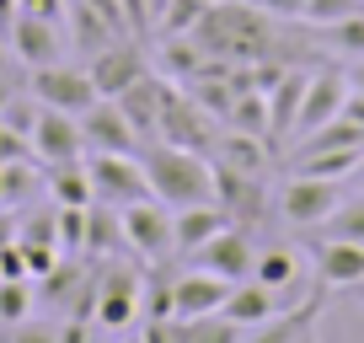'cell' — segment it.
Listing matches in <instances>:
<instances>
[{
	"instance_id": "d6986e66",
	"label": "cell",
	"mask_w": 364,
	"mask_h": 343,
	"mask_svg": "<svg viewBox=\"0 0 364 343\" xmlns=\"http://www.w3.org/2000/svg\"><path fill=\"white\" fill-rule=\"evenodd\" d=\"M80 134H86V150H139L134 124L124 118V107L113 97H97V102L80 113Z\"/></svg>"
},
{
	"instance_id": "8d00e7d4",
	"label": "cell",
	"mask_w": 364,
	"mask_h": 343,
	"mask_svg": "<svg viewBox=\"0 0 364 343\" xmlns=\"http://www.w3.org/2000/svg\"><path fill=\"white\" fill-rule=\"evenodd\" d=\"M139 317H145V322H166V317H177V300H171V279L145 274V300H139Z\"/></svg>"
},
{
	"instance_id": "f1b7e54d",
	"label": "cell",
	"mask_w": 364,
	"mask_h": 343,
	"mask_svg": "<svg viewBox=\"0 0 364 343\" xmlns=\"http://www.w3.org/2000/svg\"><path fill=\"white\" fill-rule=\"evenodd\" d=\"M80 285H86V268H80V263H65V258H59V263L48 268L43 279H38V300H48V306H59V311L70 317V306H75Z\"/></svg>"
},
{
	"instance_id": "74e56055",
	"label": "cell",
	"mask_w": 364,
	"mask_h": 343,
	"mask_svg": "<svg viewBox=\"0 0 364 343\" xmlns=\"http://www.w3.org/2000/svg\"><path fill=\"white\" fill-rule=\"evenodd\" d=\"M364 11V0H306V16H300V27H338L343 16Z\"/></svg>"
},
{
	"instance_id": "52a82bcc",
	"label": "cell",
	"mask_w": 364,
	"mask_h": 343,
	"mask_svg": "<svg viewBox=\"0 0 364 343\" xmlns=\"http://www.w3.org/2000/svg\"><path fill=\"white\" fill-rule=\"evenodd\" d=\"M343 102H348V70L343 65H311L306 97H300V118H295V139H306L321 124H332L343 113Z\"/></svg>"
},
{
	"instance_id": "5b68a950",
	"label": "cell",
	"mask_w": 364,
	"mask_h": 343,
	"mask_svg": "<svg viewBox=\"0 0 364 343\" xmlns=\"http://www.w3.org/2000/svg\"><path fill=\"white\" fill-rule=\"evenodd\" d=\"M27 92L38 97L43 107H59V113H86L91 102H97V80H91V70L86 65H43V70H27Z\"/></svg>"
},
{
	"instance_id": "e0dca14e",
	"label": "cell",
	"mask_w": 364,
	"mask_h": 343,
	"mask_svg": "<svg viewBox=\"0 0 364 343\" xmlns=\"http://www.w3.org/2000/svg\"><path fill=\"white\" fill-rule=\"evenodd\" d=\"M321 300H327V290H321V285H316V290H306L295 306H279L268 322H257V327L247 332V343H300L306 332H316Z\"/></svg>"
},
{
	"instance_id": "30bf717a",
	"label": "cell",
	"mask_w": 364,
	"mask_h": 343,
	"mask_svg": "<svg viewBox=\"0 0 364 343\" xmlns=\"http://www.w3.org/2000/svg\"><path fill=\"white\" fill-rule=\"evenodd\" d=\"M91 80H97V92L102 97H118L129 92L139 75H150V54L139 48V38H113L107 48H97V54L86 59Z\"/></svg>"
},
{
	"instance_id": "6da1fadb",
	"label": "cell",
	"mask_w": 364,
	"mask_h": 343,
	"mask_svg": "<svg viewBox=\"0 0 364 343\" xmlns=\"http://www.w3.org/2000/svg\"><path fill=\"white\" fill-rule=\"evenodd\" d=\"M139 161H145L150 194L166 209H188V204H209V199H215V161L198 156V150L150 139V145L139 150Z\"/></svg>"
},
{
	"instance_id": "603a6c76",
	"label": "cell",
	"mask_w": 364,
	"mask_h": 343,
	"mask_svg": "<svg viewBox=\"0 0 364 343\" xmlns=\"http://www.w3.org/2000/svg\"><path fill=\"white\" fill-rule=\"evenodd\" d=\"M65 27H70V43H75V54H97V48H107L113 38H129L124 27H113L97 6H86V0H70L65 6Z\"/></svg>"
},
{
	"instance_id": "1f68e13d",
	"label": "cell",
	"mask_w": 364,
	"mask_h": 343,
	"mask_svg": "<svg viewBox=\"0 0 364 343\" xmlns=\"http://www.w3.org/2000/svg\"><path fill=\"white\" fill-rule=\"evenodd\" d=\"M316 231H321V236H338V241H364V194L359 199H343Z\"/></svg>"
},
{
	"instance_id": "c3c4849f",
	"label": "cell",
	"mask_w": 364,
	"mask_h": 343,
	"mask_svg": "<svg viewBox=\"0 0 364 343\" xmlns=\"http://www.w3.org/2000/svg\"><path fill=\"white\" fill-rule=\"evenodd\" d=\"M118 343H145V332H124V338H118Z\"/></svg>"
},
{
	"instance_id": "ba28073f",
	"label": "cell",
	"mask_w": 364,
	"mask_h": 343,
	"mask_svg": "<svg viewBox=\"0 0 364 343\" xmlns=\"http://www.w3.org/2000/svg\"><path fill=\"white\" fill-rule=\"evenodd\" d=\"M209 161H215V156H209ZM215 204L225 209L230 226L257 231L273 199H268V183H262V177H247V172H230V167H220V161H215Z\"/></svg>"
},
{
	"instance_id": "f6af8a7d",
	"label": "cell",
	"mask_w": 364,
	"mask_h": 343,
	"mask_svg": "<svg viewBox=\"0 0 364 343\" xmlns=\"http://www.w3.org/2000/svg\"><path fill=\"white\" fill-rule=\"evenodd\" d=\"M11 16H16V0H0V33L11 27Z\"/></svg>"
},
{
	"instance_id": "3957f363",
	"label": "cell",
	"mask_w": 364,
	"mask_h": 343,
	"mask_svg": "<svg viewBox=\"0 0 364 343\" xmlns=\"http://www.w3.org/2000/svg\"><path fill=\"white\" fill-rule=\"evenodd\" d=\"M343 199H348L343 194V177H316V172H295L289 167V177L279 183V194H273V209L284 215V226L316 231Z\"/></svg>"
},
{
	"instance_id": "ab89813d",
	"label": "cell",
	"mask_w": 364,
	"mask_h": 343,
	"mask_svg": "<svg viewBox=\"0 0 364 343\" xmlns=\"http://www.w3.org/2000/svg\"><path fill=\"white\" fill-rule=\"evenodd\" d=\"M6 343H59V322H48V317H22L11 332H6Z\"/></svg>"
},
{
	"instance_id": "83f0119b",
	"label": "cell",
	"mask_w": 364,
	"mask_h": 343,
	"mask_svg": "<svg viewBox=\"0 0 364 343\" xmlns=\"http://www.w3.org/2000/svg\"><path fill=\"white\" fill-rule=\"evenodd\" d=\"M204 48H198V38H161V75L177 80V86H188V80L204 70Z\"/></svg>"
},
{
	"instance_id": "7a4b0ae2",
	"label": "cell",
	"mask_w": 364,
	"mask_h": 343,
	"mask_svg": "<svg viewBox=\"0 0 364 343\" xmlns=\"http://www.w3.org/2000/svg\"><path fill=\"white\" fill-rule=\"evenodd\" d=\"M97 306H91V327L102 332H129L139 322V300H145V274H139L134 263H118V258H107L102 268H97Z\"/></svg>"
},
{
	"instance_id": "ac0fdd59",
	"label": "cell",
	"mask_w": 364,
	"mask_h": 343,
	"mask_svg": "<svg viewBox=\"0 0 364 343\" xmlns=\"http://www.w3.org/2000/svg\"><path fill=\"white\" fill-rule=\"evenodd\" d=\"M230 295V279L209 274V268H188V274H171V300H177V322H193L220 311Z\"/></svg>"
},
{
	"instance_id": "4316f807",
	"label": "cell",
	"mask_w": 364,
	"mask_h": 343,
	"mask_svg": "<svg viewBox=\"0 0 364 343\" xmlns=\"http://www.w3.org/2000/svg\"><path fill=\"white\" fill-rule=\"evenodd\" d=\"M289 167H295V172H316V177H343V183H348L353 172L364 167V145H343V150H300V156H289Z\"/></svg>"
},
{
	"instance_id": "681fc988",
	"label": "cell",
	"mask_w": 364,
	"mask_h": 343,
	"mask_svg": "<svg viewBox=\"0 0 364 343\" xmlns=\"http://www.w3.org/2000/svg\"><path fill=\"white\" fill-rule=\"evenodd\" d=\"M300 343H316V332H306V338H300Z\"/></svg>"
},
{
	"instance_id": "8992f818",
	"label": "cell",
	"mask_w": 364,
	"mask_h": 343,
	"mask_svg": "<svg viewBox=\"0 0 364 343\" xmlns=\"http://www.w3.org/2000/svg\"><path fill=\"white\" fill-rule=\"evenodd\" d=\"M118 220H124L129 252H134L139 263H161V258H171V252H177V241H171V209L161 204V199L124 204V209H118Z\"/></svg>"
},
{
	"instance_id": "d590c367",
	"label": "cell",
	"mask_w": 364,
	"mask_h": 343,
	"mask_svg": "<svg viewBox=\"0 0 364 343\" xmlns=\"http://www.w3.org/2000/svg\"><path fill=\"white\" fill-rule=\"evenodd\" d=\"M321 43L338 48V54H348V59H364V11L343 16L338 27H321Z\"/></svg>"
},
{
	"instance_id": "8fae6325",
	"label": "cell",
	"mask_w": 364,
	"mask_h": 343,
	"mask_svg": "<svg viewBox=\"0 0 364 343\" xmlns=\"http://www.w3.org/2000/svg\"><path fill=\"white\" fill-rule=\"evenodd\" d=\"M171 92H177V80H166L161 70H150V75H139L129 92H118L113 102L124 107V118L134 124V134H139V150L150 145V139L161 134V113H166V102H171Z\"/></svg>"
},
{
	"instance_id": "277c9868",
	"label": "cell",
	"mask_w": 364,
	"mask_h": 343,
	"mask_svg": "<svg viewBox=\"0 0 364 343\" xmlns=\"http://www.w3.org/2000/svg\"><path fill=\"white\" fill-rule=\"evenodd\" d=\"M86 177H91L97 204L124 209V204H139V199H156L139 150H86Z\"/></svg>"
},
{
	"instance_id": "f35d334b",
	"label": "cell",
	"mask_w": 364,
	"mask_h": 343,
	"mask_svg": "<svg viewBox=\"0 0 364 343\" xmlns=\"http://www.w3.org/2000/svg\"><path fill=\"white\" fill-rule=\"evenodd\" d=\"M86 209L54 204V215H59V252H86Z\"/></svg>"
},
{
	"instance_id": "5bb4252c",
	"label": "cell",
	"mask_w": 364,
	"mask_h": 343,
	"mask_svg": "<svg viewBox=\"0 0 364 343\" xmlns=\"http://www.w3.org/2000/svg\"><path fill=\"white\" fill-rule=\"evenodd\" d=\"M215 118L204 113V107L193 102V97L182 92H171V102H166V113H161V134L156 139H166V145H182V150H198V156H209L215 150Z\"/></svg>"
},
{
	"instance_id": "836d02e7",
	"label": "cell",
	"mask_w": 364,
	"mask_h": 343,
	"mask_svg": "<svg viewBox=\"0 0 364 343\" xmlns=\"http://www.w3.org/2000/svg\"><path fill=\"white\" fill-rule=\"evenodd\" d=\"M38 295H33V279H0V322L16 327L22 317H33Z\"/></svg>"
},
{
	"instance_id": "f907efd6",
	"label": "cell",
	"mask_w": 364,
	"mask_h": 343,
	"mask_svg": "<svg viewBox=\"0 0 364 343\" xmlns=\"http://www.w3.org/2000/svg\"><path fill=\"white\" fill-rule=\"evenodd\" d=\"M91 343H102V338H97V332H91Z\"/></svg>"
},
{
	"instance_id": "44dd1931",
	"label": "cell",
	"mask_w": 364,
	"mask_h": 343,
	"mask_svg": "<svg viewBox=\"0 0 364 343\" xmlns=\"http://www.w3.org/2000/svg\"><path fill=\"white\" fill-rule=\"evenodd\" d=\"M268 139L262 134H247V129H220L215 134V150H209V156L220 161V167H230V172H247V177H262V172H268Z\"/></svg>"
},
{
	"instance_id": "4fadbf2b",
	"label": "cell",
	"mask_w": 364,
	"mask_h": 343,
	"mask_svg": "<svg viewBox=\"0 0 364 343\" xmlns=\"http://www.w3.org/2000/svg\"><path fill=\"white\" fill-rule=\"evenodd\" d=\"M252 263H257V247H252V231H247V226L215 231V236H209L204 247L193 252V268H209V274L230 279V285L252 279Z\"/></svg>"
},
{
	"instance_id": "4dcf8cb0",
	"label": "cell",
	"mask_w": 364,
	"mask_h": 343,
	"mask_svg": "<svg viewBox=\"0 0 364 343\" xmlns=\"http://www.w3.org/2000/svg\"><path fill=\"white\" fill-rule=\"evenodd\" d=\"M209 6H215V0H171L166 11H161L156 33H161V38H193V27L204 22Z\"/></svg>"
},
{
	"instance_id": "7dc6e473",
	"label": "cell",
	"mask_w": 364,
	"mask_h": 343,
	"mask_svg": "<svg viewBox=\"0 0 364 343\" xmlns=\"http://www.w3.org/2000/svg\"><path fill=\"white\" fill-rule=\"evenodd\" d=\"M11 92H16V86H11L6 75H0V107H6V97H11Z\"/></svg>"
},
{
	"instance_id": "e575fe53",
	"label": "cell",
	"mask_w": 364,
	"mask_h": 343,
	"mask_svg": "<svg viewBox=\"0 0 364 343\" xmlns=\"http://www.w3.org/2000/svg\"><path fill=\"white\" fill-rule=\"evenodd\" d=\"M38 113H43V102H38L33 92H11V97H6V107H0V124L11 129V134L33 139V124H38Z\"/></svg>"
},
{
	"instance_id": "ee69618b",
	"label": "cell",
	"mask_w": 364,
	"mask_h": 343,
	"mask_svg": "<svg viewBox=\"0 0 364 343\" xmlns=\"http://www.w3.org/2000/svg\"><path fill=\"white\" fill-rule=\"evenodd\" d=\"M348 86H353V92H364V59H348Z\"/></svg>"
},
{
	"instance_id": "cb8c5ba5",
	"label": "cell",
	"mask_w": 364,
	"mask_h": 343,
	"mask_svg": "<svg viewBox=\"0 0 364 343\" xmlns=\"http://www.w3.org/2000/svg\"><path fill=\"white\" fill-rule=\"evenodd\" d=\"M118 252H129V236H124L118 209H113V204H91V209H86V252H80V258L107 263V258H118Z\"/></svg>"
},
{
	"instance_id": "2e32d148",
	"label": "cell",
	"mask_w": 364,
	"mask_h": 343,
	"mask_svg": "<svg viewBox=\"0 0 364 343\" xmlns=\"http://www.w3.org/2000/svg\"><path fill=\"white\" fill-rule=\"evenodd\" d=\"M252 279H257L262 290H273L279 306H295L311 290V268H306V258H300L295 247H262L257 263H252Z\"/></svg>"
},
{
	"instance_id": "9a60e30c",
	"label": "cell",
	"mask_w": 364,
	"mask_h": 343,
	"mask_svg": "<svg viewBox=\"0 0 364 343\" xmlns=\"http://www.w3.org/2000/svg\"><path fill=\"white\" fill-rule=\"evenodd\" d=\"M311 274H316L321 290H353V285H364V241L316 236V241H311Z\"/></svg>"
},
{
	"instance_id": "7402d4cb",
	"label": "cell",
	"mask_w": 364,
	"mask_h": 343,
	"mask_svg": "<svg viewBox=\"0 0 364 343\" xmlns=\"http://www.w3.org/2000/svg\"><path fill=\"white\" fill-rule=\"evenodd\" d=\"M230 220H225V209L209 199V204H188V209H171V241H177V252L182 258H193L198 247H204L215 231H225Z\"/></svg>"
},
{
	"instance_id": "484cf974",
	"label": "cell",
	"mask_w": 364,
	"mask_h": 343,
	"mask_svg": "<svg viewBox=\"0 0 364 343\" xmlns=\"http://www.w3.org/2000/svg\"><path fill=\"white\" fill-rule=\"evenodd\" d=\"M43 188H48V199H54V204H70V209L97 204V194H91V177H86V161L48 167V172H43Z\"/></svg>"
},
{
	"instance_id": "bcb514c9",
	"label": "cell",
	"mask_w": 364,
	"mask_h": 343,
	"mask_svg": "<svg viewBox=\"0 0 364 343\" xmlns=\"http://www.w3.org/2000/svg\"><path fill=\"white\" fill-rule=\"evenodd\" d=\"M6 65H11V43H6V33H0V75H6Z\"/></svg>"
},
{
	"instance_id": "60d3db41",
	"label": "cell",
	"mask_w": 364,
	"mask_h": 343,
	"mask_svg": "<svg viewBox=\"0 0 364 343\" xmlns=\"http://www.w3.org/2000/svg\"><path fill=\"white\" fill-rule=\"evenodd\" d=\"M252 6H262V11L279 16V22H300V16H306V0H252Z\"/></svg>"
},
{
	"instance_id": "d4e9b609",
	"label": "cell",
	"mask_w": 364,
	"mask_h": 343,
	"mask_svg": "<svg viewBox=\"0 0 364 343\" xmlns=\"http://www.w3.org/2000/svg\"><path fill=\"white\" fill-rule=\"evenodd\" d=\"M220 311H225L230 322H241V327H257V322H268L273 311H279V295L262 290L257 279H241V285H230V295H225Z\"/></svg>"
},
{
	"instance_id": "d6a6232c",
	"label": "cell",
	"mask_w": 364,
	"mask_h": 343,
	"mask_svg": "<svg viewBox=\"0 0 364 343\" xmlns=\"http://www.w3.org/2000/svg\"><path fill=\"white\" fill-rule=\"evenodd\" d=\"M225 124L268 139V97H262V92H236V107H230V118H225ZM268 145H273V139H268Z\"/></svg>"
},
{
	"instance_id": "9c48e42d",
	"label": "cell",
	"mask_w": 364,
	"mask_h": 343,
	"mask_svg": "<svg viewBox=\"0 0 364 343\" xmlns=\"http://www.w3.org/2000/svg\"><path fill=\"white\" fill-rule=\"evenodd\" d=\"M6 43H11V59H16V65H27V70L59 65V59H65V22L16 11L11 27H6Z\"/></svg>"
},
{
	"instance_id": "7bdbcfd3",
	"label": "cell",
	"mask_w": 364,
	"mask_h": 343,
	"mask_svg": "<svg viewBox=\"0 0 364 343\" xmlns=\"http://www.w3.org/2000/svg\"><path fill=\"white\" fill-rule=\"evenodd\" d=\"M343 118H353V124L364 129V92H353V86H348V102H343Z\"/></svg>"
},
{
	"instance_id": "b9f144b4",
	"label": "cell",
	"mask_w": 364,
	"mask_h": 343,
	"mask_svg": "<svg viewBox=\"0 0 364 343\" xmlns=\"http://www.w3.org/2000/svg\"><path fill=\"white\" fill-rule=\"evenodd\" d=\"M65 6H70V0H16V11H27V16H48V22H65Z\"/></svg>"
},
{
	"instance_id": "816d5d0a",
	"label": "cell",
	"mask_w": 364,
	"mask_h": 343,
	"mask_svg": "<svg viewBox=\"0 0 364 343\" xmlns=\"http://www.w3.org/2000/svg\"><path fill=\"white\" fill-rule=\"evenodd\" d=\"M359 172H364V167H359Z\"/></svg>"
},
{
	"instance_id": "7c38bea8",
	"label": "cell",
	"mask_w": 364,
	"mask_h": 343,
	"mask_svg": "<svg viewBox=\"0 0 364 343\" xmlns=\"http://www.w3.org/2000/svg\"><path fill=\"white\" fill-rule=\"evenodd\" d=\"M33 161L43 167H65V161H86V134H80L75 113H59V107H43L33 124Z\"/></svg>"
},
{
	"instance_id": "f546056e",
	"label": "cell",
	"mask_w": 364,
	"mask_h": 343,
	"mask_svg": "<svg viewBox=\"0 0 364 343\" xmlns=\"http://www.w3.org/2000/svg\"><path fill=\"white\" fill-rule=\"evenodd\" d=\"M247 332H252V327L230 322L225 311H209V317L182 322V343H247Z\"/></svg>"
},
{
	"instance_id": "ffe728a7",
	"label": "cell",
	"mask_w": 364,
	"mask_h": 343,
	"mask_svg": "<svg viewBox=\"0 0 364 343\" xmlns=\"http://www.w3.org/2000/svg\"><path fill=\"white\" fill-rule=\"evenodd\" d=\"M306 80H311V70L289 65L284 75H279V86H273V92H262V97H268V139H273V145H279V139H295V118H300Z\"/></svg>"
}]
</instances>
